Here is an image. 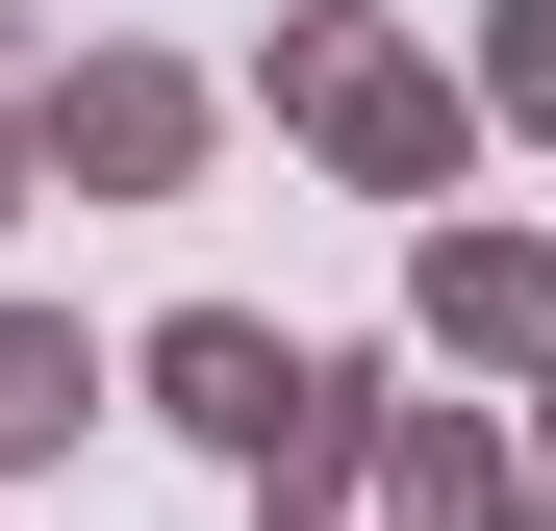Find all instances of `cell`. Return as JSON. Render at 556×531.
<instances>
[{"mask_svg": "<svg viewBox=\"0 0 556 531\" xmlns=\"http://www.w3.org/2000/svg\"><path fill=\"white\" fill-rule=\"evenodd\" d=\"M177 405H203V430H278V405H304V380H278L253 329H177Z\"/></svg>", "mask_w": 556, "mask_h": 531, "instance_id": "1", "label": "cell"}, {"mask_svg": "<svg viewBox=\"0 0 556 531\" xmlns=\"http://www.w3.org/2000/svg\"><path fill=\"white\" fill-rule=\"evenodd\" d=\"M51 430H76V354H51V329H0V456H51Z\"/></svg>", "mask_w": 556, "mask_h": 531, "instance_id": "2", "label": "cell"}]
</instances>
